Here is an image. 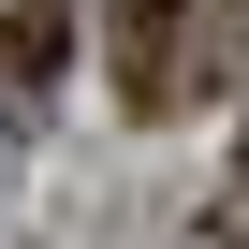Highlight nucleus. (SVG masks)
<instances>
[{
	"instance_id": "nucleus-1",
	"label": "nucleus",
	"mask_w": 249,
	"mask_h": 249,
	"mask_svg": "<svg viewBox=\"0 0 249 249\" xmlns=\"http://www.w3.org/2000/svg\"><path fill=\"white\" fill-rule=\"evenodd\" d=\"M191 30H205V0H103L117 117H176V103H191Z\"/></svg>"
},
{
	"instance_id": "nucleus-2",
	"label": "nucleus",
	"mask_w": 249,
	"mask_h": 249,
	"mask_svg": "<svg viewBox=\"0 0 249 249\" xmlns=\"http://www.w3.org/2000/svg\"><path fill=\"white\" fill-rule=\"evenodd\" d=\"M73 59V0H0V103H44Z\"/></svg>"
},
{
	"instance_id": "nucleus-3",
	"label": "nucleus",
	"mask_w": 249,
	"mask_h": 249,
	"mask_svg": "<svg viewBox=\"0 0 249 249\" xmlns=\"http://www.w3.org/2000/svg\"><path fill=\"white\" fill-rule=\"evenodd\" d=\"M205 249H249V205H220V220H205Z\"/></svg>"
},
{
	"instance_id": "nucleus-4",
	"label": "nucleus",
	"mask_w": 249,
	"mask_h": 249,
	"mask_svg": "<svg viewBox=\"0 0 249 249\" xmlns=\"http://www.w3.org/2000/svg\"><path fill=\"white\" fill-rule=\"evenodd\" d=\"M234 205H249V117H234Z\"/></svg>"
}]
</instances>
